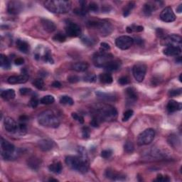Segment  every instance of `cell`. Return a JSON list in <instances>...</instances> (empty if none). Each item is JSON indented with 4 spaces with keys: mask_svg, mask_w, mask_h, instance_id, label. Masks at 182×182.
<instances>
[{
    "mask_svg": "<svg viewBox=\"0 0 182 182\" xmlns=\"http://www.w3.org/2000/svg\"><path fill=\"white\" fill-rule=\"evenodd\" d=\"M101 122L112 121L117 117V111L115 108L110 105H102L95 108L94 115Z\"/></svg>",
    "mask_w": 182,
    "mask_h": 182,
    "instance_id": "obj_1",
    "label": "cell"
},
{
    "mask_svg": "<svg viewBox=\"0 0 182 182\" xmlns=\"http://www.w3.org/2000/svg\"><path fill=\"white\" fill-rule=\"evenodd\" d=\"M71 2L65 0H49L44 2V6L46 10L56 14L68 13L71 9Z\"/></svg>",
    "mask_w": 182,
    "mask_h": 182,
    "instance_id": "obj_2",
    "label": "cell"
},
{
    "mask_svg": "<svg viewBox=\"0 0 182 182\" xmlns=\"http://www.w3.org/2000/svg\"><path fill=\"white\" fill-rule=\"evenodd\" d=\"M38 122L40 125L50 128H57L60 125V120L51 110H46L38 116Z\"/></svg>",
    "mask_w": 182,
    "mask_h": 182,
    "instance_id": "obj_3",
    "label": "cell"
},
{
    "mask_svg": "<svg viewBox=\"0 0 182 182\" xmlns=\"http://www.w3.org/2000/svg\"><path fill=\"white\" fill-rule=\"evenodd\" d=\"M65 164L73 170L85 174L89 169V161H83L78 156H68L65 159Z\"/></svg>",
    "mask_w": 182,
    "mask_h": 182,
    "instance_id": "obj_4",
    "label": "cell"
},
{
    "mask_svg": "<svg viewBox=\"0 0 182 182\" xmlns=\"http://www.w3.org/2000/svg\"><path fill=\"white\" fill-rule=\"evenodd\" d=\"M1 155L4 160H12L17 157V150L13 144L9 141L1 138Z\"/></svg>",
    "mask_w": 182,
    "mask_h": 182,
    "instance_id": "obj_5",
    "label": "cell"
},
{
    "mask_svg": "<svg viewBox=\"0 0 182 182\" xmlns=\"http://www.w3.org/2000/svg\"><path fill=\"white\" fill-rule=\"evenodd\" d=\"M114 59L112 54L107 53L105 51H101L96 53L93 57V61L96 67L104 68Z\"/></svg>",
    "mask_w": 182,
    "mask_h": 182,
    "instance_id": "obj_6",
    "label": "cell"
},
{
    "mask_svg": "<svg viewBox=\"0 0 182 182\" xmlns=\"http://www.w3.org/2000/svg\"><path fill=\"white\" fill-rule=\"evenodd\" d=\"M90 28L97 29L102 36H108L113 32V28L109 22L102 21H90L88 22Z\"/></svg>",
    "mask_w": 182,
    "mask_h": 182,
    "instance_id": "obj_7",
    "label": "cell"
},
{
    "mask_svg": "<svg viewBox=\"0 0 182 182\" xmlns=\"http://www.w3.org/2000/svg\"><path fill=\"white\" fill-rule=\"evenodd\" d=\"M154 136H155V132L153 129L149 128L145 129L137 137V144L139 146L149 144L154 140Z\"/></svg>",
    "mask_w": 182,
    "mask_h": 182,
    "instance_id": "obj_8",
    "label": "cell"
},
{
    "mask_svg": "<svg viewBox=\"0 0 182 182\" xmlns=\"http://www.w3.org/2000/svg\"><path fill=\"white\" fill-rule=\"evenodd\" d=\"M182 44V38L180 36L176 34H172V35L165 36L162 38L161 44L168 46H179L181 47Z\"/></svg>",
    "mask_w": 182,
    "mask_h": 182,
    "instance_id": "obj_9",
    "label": "cell"
},
{
    "mask_svg": "<svg viewBox=\"0 0 182 182\" xmlns=\"http://www.w3.org/2000/svg\"><path fill=\"white\" fill-rule=\"evenodd\" d=\"M147 65L143 63H138L134 65L133 73L136 81L142 82L144 79L147 73Z\"/></svg>",
    "mask_w": 182,
    "mask_h": 182,
    "instance_id": "obj_10",
    "label": "cell"
},
{
    "mask_svg": "<svg viewBox=\"0 0 182 182\" xmlns=\"http://www.w3.org/2000/svg\"><path fill=\"white\" fill-rule=\"evenodd\" d=\"M134 44V39L129 36H121L115 41V44L119 49L127 50L130 48Z\"/></svg>",
    "mask_w": 182,
    "mask_h": 182,
    "instance_id": "obj_11",
    "label": "cell"
},
{
    "mask_svg": "<svg viewBox=\"0 0 182 182\" xmlns=\"http://www.w3.org/2000/svg\"><path fill=\"white\" fill-rule=\"evenodd\" d=\"M65 33L70 37H78L81 35V26L74 22H68L65 26Z\"/></svg>",
    "mask_w": 182,
    "mask_h": 182,
    "instance_id": "obj_12",
    "label": "cell"
},
{
    "mask_svg": "<svg viewBox=\"0 0 182 182\" xmlns=\"http://www.w3.org/2000/svg\"><path fill=\"white\" fill-rule=\"evenodd\" d=\"M24 9V4L19 1H10L7 4V11L12 15H17L21 13Z\"/></svg>",
    "mask_w": 182,
    "mask_h": 182,
    "instance_id": "obj_13",
    "label": "cell"
},
{
    "mask_svg": "<svg viewBox=\"0 0 182 182\" xmlns=\"http://www.w3.org/2000/svg\"><path fill=\"white\" fill-rule=\"evenodd\" d=\"M160 19L161 21L170 23L173 22L176 20V15L173 11L172 7L167 6L165 9H164L160 14Z\"/></svg>",
    "mask_w": 182,
    "mask_h": 182,
    "instance_id": "obj_14",
    "label": "cell"
},
{
    "mask_svg": "<svg viewBox=\"0 0 182 182\" xmlns=\"http://www.w3.org/2000/svg\"><path fill=\"white\" fill-rule=\"evenodd\" d=\"M4 125L6 131L8 132V133H17L18 125L13 118L10 117H5V119H4Z\"/></svg>",
    "mask_w": 182,
    "mask_h": 182,
    "instance_id": "obj_15",
    "label": "cell"
},
{
    "mask_svg": "<svg viewBox=\"0 0 182 182\" xmlns=\"http://www.w3.org/2000/svg\"><path fill=\"white\" fill-rule=\"evenodd\" d=\"M105 176L113 181H123L126 178L125 175L111 169H108L105 171Z\"/></svg>",
    "mask_w": 182,
    "mask_h": 182,
    "instance_id": "obj_16",
    "label": "cell"
},
{
    "mask_svg": "<svg viewBox=\"0 0 182 182\" xmlns=\"http://www.w3.org/2000/svg\"><path fill=\"white\" fill-rule=\"evenodd\" d=\"M29 76L26 73H23L19 76H12L8 78L7 81L10 84L14 85V84L24 83L28 81Z\"/></svg>",
    "mask_w": 182,
    "mask_h": 182,
    "instance_id": "obj_17",
    "label": "cell"
},
{
    "mask_svg": "<svg viewBox=\"0 0 182 182\" xmlns=\"http://www.w3.org/2000/svg\"><path fill=\"white\" fill-rule=\"evenodd\" d=\"M158 6H160V2H147L143 7V12L146 16H150L153 11L157 9Z\"/></svg>",
    "mask_w": 182,
    "mask_h": 182,
    "instance_id": "obj_18",
    "label": "cell"
},
{
    "mask_svg": "<svg viewBox=\"0 0 182 182\" xmlns=\"http://www.w3.org/2000/svg\"><path fill=\"white\" fill-rule=\"evenodd\" d=\"M125 95H126L127 101L129 103H133V102H135L137 101V92H136V90L133 87L127 88V89L125 90Z\"/></svg>",
    "mask_w": 182,
    "mask_h": 182,
    "instance_id": "obj_19",
    "label": "cell"
},
{
    "mask_svg": "<svg viewBox=\"0 0 182 182\" xmlns=\"http://www.w3.org/2000/svg\"><path fill=\"white\" fill-rule=\"evenodd\" d=\"M53 142L48 139H43L38 142V146L41 150L44 152H48L53 149Z\"/></svg>",
    "mask_w": 182,
    "mask_h": 182,
    "instance_id": "obj_20",
    "label": "cell"
},
{
    "mask_svg": "<svg viewBox=\"0 0 182 182\" xmlns=\"http://www.w3.org/2000/svg\"><path fill=\"white\" fill-rule=\"evenodd\" d=\"M96 96L98 97L100 100H101L102 101L105 102H114L116 101V97L114 94L112 93H104L101 92V91H97L95 93Z\"/></svg>",
    "mask_w": 182,
    "mask_h": 182,
    "instance_id": "obj_21",
    "label": "cell"
},
{
    "mask_svg": "<svg viewBox=\"0 0 182 182\" xmlns=\"http://www.w3.org/2000/svg\"><path fill=\"white\" fill-rule=\"evenodd\" d=\"M163 53L167 56H177L181 53V49L179 46H168L164 49Z\"/></svg>",
    "mask_w": 182,
    "mask_h": 182,
    "instance_id": "obj_22",
    "label": "cell"
},
{
    "mask_svg": "<svg viewBox=\"0 0 182 182\" xmlns=\"http://www.w3.org/2000/svg\"><path fill=\"white\" fill-rule=\"evenodd\" d=\"M43 28L46 31L49 33H52L56 30V26L55 23L47 19H42L41 20Z\"/></svg>",
    "mask_w": 182,
    "mask_h": 182,
    "instance_id": "obj_23",
    "label": "cell"
},
{
    "mask_svg": "<svg viewBox=\"0 0 182 182\" xmlns=\"http://www.w3.org/2000/svg\"><path fill=\"white\" fill-rule=\"evenodd\" d=\"M181 108H182V105L181 102L174 101V100H172V101H169L167 105V110H168V112L170 113L180 110H181Z\"/></svg>",
    "mask_w": 182,
    "mask_h": 182,
    "instance_id": "obj_24",
    "label": "cell"
},
{
    "mask_svg": "<svg viewBox=\"0 0 182 182\" xmlns=\"http://www.w3.org/2000/svg\"><path fill=\"white\" fill-rule=\"evenodd\" d=\"M120 65H121L120 61L119 60H115V59L114 58L113 61H111L104 68V69L108 72L115 71V70H118L120 68Z\"/></svg>",
    "mask_w": 182,
    "mask_h": 182,
    "instance_id": "obj_25",
    "label": "cell"
},
{
    "mask_svg": "<svg viewBox=\"0 0 182 182\" xmlns=\"http://www.w3.org/2000/svg\"><path fill=\"white\" fill-rule=\"evenodd\" d=\"M89 67L88 63L86 62H77L75 63L72 65V69L77 72H84Z\"/></svg>",
    "mask_w": 182,
    "mask_h": 182,
    "instance_id": "obj_26",
    "label": "cell"
},
{
    "mask_svg": "<svg viewBox=\"0 0 182 182\" xmlns=\"http://www.w3.org/2000/svg\"><path fill=\"white\" fill-rule=\"evenodd\" d=\"M28 166L31 169L34 170H38L39 169L41 165V160L38 158L36 156H32V157L29 158L27 161Z\"/></svg>",
    "mask_w": 182,
    "mask_h": 182,
    "instance_id": "obj_27",
    "label": "cell"
},
{
    "mask_svg": "<svg viewBox=\"0 0 182 182\" xmlns=\"http://www.w3.org/2000/svg\"><path fill=\"white\" fill-rule=\"evenodd\" d=\"M17 46L20 51H22V53H28V52H29V49H30V46H29V44L28 43L22 39L17 40Z\"/></svg>",
    "mask_w": 182,
    "mask_h": 182,
    "instance_id": "obj_28",
    "label": "cell"
},
{
    "mask_svg": "<svg viewBox=\"0 0 182 182\" xmlns=\"http://www.w3.org/2000/svg\"><path fill=\"white\" fill-rule=\"evenodd\" d=\"M15 96V91L13 89L5 90L1 93V97L5 101H11V100L14 98Z\"/></svg>",
    "mask_w": 182,
    "mask_h": 182,
    "instance_id": "obj_29",
    "label": "cell"
},
{
    "mask_svg": "<svg viewBox=\"0 0 182 182\" xmlns=\"http://www.w3.org/2000/svg\"><path fill=\"white\" fill-rule=\"evenodd\" d=\"M100 81L102 83L104 84H110L113 83V78L112 75L109 73H101L99 76Z\"/></svg>",
    "mask_w": 182,
    "mask_h": 182,
    "instance_id": "obj_30",
    "label": "cell"
},
{
    "mask_svg": "<svg viewBox=\"0 0 182 182\" xmlns=\"http://www.w3.org/2000/svg\"><path fill=\"white\" fill-rule=\"evenodd\" d=\"M0 65L4 69H9L11 66V63L10 59L7 56L4 54L0 55Z\"/></svg>",
    "mask_w": 182,
    "mask_h": 182,
    "instance_id": "obj_31",
    "label": "cell"
},
{
    "mask_svg": "<svg viewBox=\"0 0 182 182\" xmlns=\"http://www.w3.org/2000/svg\"><path fill=\"white\" fill-rule=\"evenodd\" d=\"M49 169L50 170V172H53L54 174H60L62 172L63 167L61 162H55L49 165Z\"/></svg>",
    "mask_w": 182,
    "mask_h": 182,
    "instance_id": "obj_32",
    "label": "cell"
},
{
    "mask_svg": "<svg viewBox=\"0 0 182 182\" xmlns=\"http://www.w3.org/2000/svg\"><path fill=\"white\" fill-rule=\"evenodd\" d=\"M135 2H129V3L125 6V8L123 10V15H124L125 17H127V16H128L129 14H130L131 11L133 10V8L135 7Z\"/></svg>",
    "mask_w": 182,
    "mask_h": 182,
    "instance_id": "obj_33",
    "label": "cell"
},
{
    "mask_svg": "<svg viewBox=\"0 0 182 182\" xmlns=\"http://www.w3.org/2000/svg\"><path fill=\"white\" fill-rule=\"evenodd\" d=\"M60 102L63 105H73L74 104L73 100L68 95H63L60 98Z\"/></svg>",
    "mask_w": 182,
    "mask_h": 182,
    "instance_id": "obj_34",
    "label": "cell"
},
{
    "mask_svg": "<svg viewBox=\"0 0 182 182\" xmlns=\"http://www.w3.org/2000/svg\"><path fill=\"white\" fill-rule=\"evenodd\" d=\"M54 101H55V99H54L53 96L49 95L44 96L40 100V102L43 105H51L53 103Z\"/></svg>",
    "mask_w": 182,
    "mask_h": 182,
    "instance_id": "obj_35",
    "label": "cell"
},
{
    "mask_svg": "<svg viewBox=\"0 0 182 182\" xmlns=\"http://www.w3.org/2000/svg\"><path fill=\"white\" fill-rule=\"evenodd\" d=\"M33 85L38 90H44L45 88L44 81L42 78H36L33 81Z\"/></svg>",
    "mask_w": 182,
    "mask_h": 182,
    "instance_id": "obj_36",
    "label": "cell"
},
{
    "mask_svg": "<svg viewBox=\"0 0 182 182\" xmlns=\"http://www.w3.org/2000/svg\"><path fill=\"white\" fill-rule=\"evenodd\" d=\"M144 30V28L143 26H136V25H132L130 26H128L127 28V31L128 33H131L133 31H136V32H140V31H142Z\"/></svg>",
    "mask_w": 182,
    "mask_h": 182,
    "instance_id": "obj_37",
    "label": "cell"
},
{
    "mask_svg": "<svg viewBox=\"0 0 182 182\" xmlns=\"http://www.w3.org/2000/svg\"><path fill=\"white\" fill-rule=\"evenodd\" d=\"M53 39L55 41V42H65V40H66V36L65 34H61V33H58L56 34L53 36Z\"/></svg>",
    "mask_w": 182,
    "mask_h": 182,
    "instance_id": "obj_38",
    "label": "cell"
},
{
    "mask_svg": "<svg viewBox=\"0 0 182 182\" xmlns=\"http://www.w3.org/2000/svg\"><path fill=\"white\" fill-rule=\"evenodd\" d=\"M124 149L127 153H132L134 151V149H135L133 143L130 142V141H127V142H125L124 145Z\"/></svg>",
    "mask_w": 182,
    "mask_h": 182,
    "instance_id": "obj_39",
    "label": "cell"
},
{
    "mask_svg": "<svg viewBox=\"0 0 182 182\" xmlns=\"http://www.w3.org/2000/svg\"><path fill=\"white\" fill-rule=\"evenodd\" d=\"M83 80L84 81L88 82V83H94L96 81L97 77L95 74L88 73L83 77Z\"/></svg>",
    "mask_w": 182,
    "mask_h": 182,
    "instance_id": "obj_40",
    "label": "cell"
},
{
    "mask_svg": "<svg viewBox=\"0 0 182 182\" xmlns=\"http://www.w3.org/2000/svg\"><path fill=\"white\" fill-rule=\"evenodd\" d=\"M27 130L26 125L25 124V122H21V123L18 125V130L17 133L21 135H24L26 134Z\"/></svg>",
    "mask_w": 182,
    "mask_h": 182,
    "instance_id": "obj_41",
    "label": "cell"
},
{
    "mask_svg": "<svg viewBox=\"0 0 182 182\" xmlns=\"http://www.w3.org/2000/svg\"><path fill=\"white\" fill-rule=\"evenodd\" d=\"M134 114V112L133 110H127L125 111L123 114V117H122V121L123 122H127L130 119V118L133 117Z\"/></svg>",
    "mask_w": 182,
    "mask_h": 182,
    "instance_id": "obj_42",
    "label": "cell"
},
{
    "mask_svg": "<svg viewBox=\"0 0 182 182\" xmlns=\"http://www.w3.org/2000/svg\"><path fill=\"white\" fill-rule=\"evenodd\" d=\"M81 42H83L85 45L88 46H92L93 45V44H94V41H93L92 38H90L88 37V36H85L81 37Z\"/></svg>",
    "mask_w": 182,
    "mask_h": 182,
    "instance_id": "obj_43",
    "label": "cell"
},
{
    "mask_svg": "<svg viewBox=\"0 0 182 182\" xmlns=\"http://www.w3.org/2000/svg\"><path fill=\"white\" fill-rule=\"evenodd\" d=\"M182 90L181 88H178V89H172L170 90L168 93V95H169V97H176L179 96L181 94Z\"/></svg>",
    "mask_w": 182,
    "mask_h": 182,
    "instance_id": "obj_44",
    "label": "cell"
},
{
    "mask_svg": "<svg viewBox=\"0 0 182 182\" xmlns=\"http://www.w3.org/2000/svg\"><path fill=\"white\" fill-rule=\"evenodd\" d=\"M113 154V150L112 149H105L101 152V156L104 159H108L110 158Z\"/></svg>",
    "mask_w": 182,
    "mask_h": 182,
    "instance_id": "obj_45",
    "label": "cell"
},
{
    "mask_svg": "<svg viewBox=\"0 0 182 182\" xmlns=\"http://www.w3.org/2000/svg\"><path fill=\"white\" fill-rule=\"evenodd\" d=\"M90 135V130L89 127H84L82 129V136L84 139H88Z\"/></svg>",
    "mask_w": 182,
    "mask_h": 182,
    "instance_id": "obj_46",
    "label": "cell"
},
{
    "mask_svg": "<svg viewBox=\"0 0 182 182\" xmlns=\"http://www.w3.org/2000/svg\"><path fill=\"white\" fill-rule=\"evenodd\" d=\"M71 116L75 120H76V121H78L80 123H83L84 122V118L82 115H79V114L76 113H73L71 114Z\"/></svg>",
    "mask_w": 182,
    "mask_h": 182,
    "instance_id": "obj_47",
    "label": "cell"
},
{
    "mask_svg": "<svg viewBox=\"0 0 182 182\" xmlns=\"http://www.w3.org/2000/svg\"><path fill=\"white\" fill-rule=\"evenodd\" d=\"M101 122H102L98 119V118L95 117V116H93V119L90 121V125H91V126H93L94 127H98Z\"/></svg>",
    "mask_w": 182,
    "mask_h": 182,
    "instance_id": "obj_48",
    "label": "cell"
},
{
    "mask_svg": "<svg viewBox=\"0 0 182 182\" xmlns=\"http://www.w3.org/2000/svg\"><path fill=\"white\" fill-rule=\"evenodd\" d=\"M118 83H119L120 85H127V84H129V83H130V81H129L128 77L122 76V77H121V78H120L119 80H118Z\"/></svg>",
    "mask_w": 182,
    "mask_h": 182,
    "instance_id": "obj_49",
    "label": "cell"
},
{
    "mask_svg": "<svg viewBox=\"0 0 182 182\" xmlns=\"http://www.w3.org/2000/svg\"><path fill=\"white\" fill-rule=\"evenodd\" d=\"M19 93L22 95H29L33 93V90L28 88H22L19 90Z\"/></svg>",
    "mask_w": 182,
    "mask_h": 182,
    "instance_id": "obj_50",
    "label": "cell"
},
{
    "mask_svg": "<svg viewBox=\"0 0 182 182\" xmlns=\"http://www.w3.org/2000/svg\"><path fill=\"white\" fill-rule=\"evenodd\" d=\"M88 10L93 11V12H96L98 10V6L95 2H91L89 4V5L88 6Z\"/></svg>",
    "mask_w": 182,
    "mask_h": 182,
    "instance_id": "obj_51",
    "label": "cell"
},
{
    "mask_svg": "<svg viewBox=\"0 0 182 182\" xmlns=\"http://www.w3.org/2000/svg\"><path fill=\"white\" fill-rule=\"evenodd\" d=\"M39 100L38 99V97L36 96H33L31 97L30 101V105L34 108H36L38 106V103H39Z\"/></svg>",
    "mask_w": 182,
    "mask_h": 182,
    "instance_id": "obj_52",
    "label": "cell"
},
{
    "mask_svg": "<svg viewBox=\"0 0 182 182\" xmlns=\"http://www.w3.org/2000/svg\"><path fill=\"white\" fill-rule=\"evenodd\" d=\"M155 181L159 182H167L170 181V179L168 176H163L161 174H159L155 179Z\"/></svg>",
    "mask_w": 182,
    "mask_h": 182,
    "instance_id": "obj_53",
    "label": "cell"
},
{
    "mask_svg": "<svg viewBox=\"0 0 182 182\" xmlns=\"http://www.w3.org/2000/svg\"><path fill=\"white\" fill-rule=\"evenodd\" d=\"M79 81H80L79 77L77 76H75V75H72V76H70L68 77V81L70 83H78Z\"/></svg>",
    "mask_w": 182,
    "mask_h": 182,
    "instance_id": "obj_54",
    "label": "cell"
},
{
    "mask_svg": "<svg viewBox=\"0 0 182 182\" xmlns=\"http://www.w3.org/2000/svg\"><path fill=\"white\" fill-rule=\"evenodd\" d=\"M101 49H102V51H108V50L110 49V45H109L108 44H107V43H105V42L101 43Z\"/></svg>",
    "mask_w": 182,
    "mask_h": 182,
    "instance_id": "obj_55",
    "label": "cell"
},
{
    "mask_svg": "<svg viewBox=\"0 0 182 182\" xmlns=\"http://www.w3.org/2000/svg\"><path fill=\"white\" fill-rule=\"evenodd\" d=\"M24 58H17L14 60V63L17 65H21L22 64H24Z\"/></svg>",
    "mask_w": 182,
    "mask_h": 182,
    "instance_id": "obj_56",
    "label": "cell"
},
{
    "mask_svg": "<svg viewBox=\"0 0 182 182\" xmlns=\"http://www.w3.org/2000/svg\"><path fill=\"white\" fill-rule=\"evenodd\" d=\"M51 85L53 86V87H54V88H61V83H60V82L57 81L53 82V83H52V84H51Z\"/></svg>",
    "mask_w": 182,
    "mask_h": 182,
    "instance_id": "obj_57",
    "label": "cell"
},
{
    "mask_svg": "<svg viewBox=\"0 0 182 182\" xmlns=\"http://www.w3.org/2000/svg\"><path fill=\"white\" fill-rule=\"evenodd\" d=\"M156 34H157V36H159V37H162V36H164V31L161 29H158L156 30Z\"/></svg>",
    "mask_w": 182,
    "mask_h": 182,
    "instance_id": "obj_58",
    "label": "cell"
},
{
    "mask_svg": "<svg viewBox=\"0 0 182 182\" xmlns=\"http://www.w3.org/2000/svg\"><path fill=\"white\" fill-rule=\"evenodd\" d=\"M28 120H29V118L26 115H22L21 117H19V120H20V122H25L26 121H27Z\"/></svg>",
    "mask_w": 182,
    "mask_h": 182,
    "instance_id": "obj_59",
    "label": "cell"
},
{
    "mask_svg": "<svg viewBox=\"0 0 182 182\" xmlns=\"http://www.w3.org/2000/svg\"><path fill=\"white\" fill-rule=\"evenodd\" d=\"M135 42H136V44H137L138 45H141V44H142L143 40L142 39V38H136Z\"/></svg>",
    "mask_w": 182,
    "mask_h": 182,
    "instance_id": "obj_60",
    "label": "cell"
},
{
    "mask_svg": "<svg viewBox=\"0 0 182 182\" xmlns=\"http://www.w3.org/2000/svg\"><path fill=\"white\" fill-rule=\"evenodd\" d=\"M176 11L178 13H181V11H182V4H180V5L178 6V8L176 9Z\"/></svg>",
    "mask_w": 182,
    "mask_h": 182,
    "instance_id": "obj_61",
    "label": "cell"
},
{
    "mask_svg": "<svg viewBox=\"0 0 182 182\" xmlns=\"http://www.w3.org/2000/svg\"><path fill=\"white\" fill-rule=\"evenodd\" d=\"M176 62L178 63H181V58L180 56H178L176 59Z\"/></svg>",
    "mask_w": 182,
    "mask_h": 182,
    "instance_id": "obj_62",
    "label": "cell"
},
{
    "mask_svg": "<svg viewBox=\"0 0 182 182\" xmlns=\"http://www.w3.org/2000/svg\"><path fill=\"white\" fill-rule=\"evenodd\" d=\"M49 181H58V180L57 179H50Z\"/></svg>",
    "mask_w": 182,
    "mask_h": 182,
    "instance_id": "obj_63",
    "label": "cell"
},
{
    "mask_svg": "<svg viewBox=\"0 0 182 182\" xmlns=\"http://www.w3.org/2000/svg\"><path fill=\"white\" fill-rule=\"evenodd\" d=\"M179 81L181 82V74H180V76H179Z\"/></svg>",
    "mask_w": 182,
    "mask_h": 182,
    "instance_id": "obj_64",
    "label": "cell"
}]
</instances>
